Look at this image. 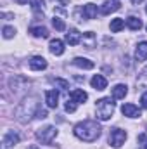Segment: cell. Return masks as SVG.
I'll return each instance as SVG.
<instances>
[{
    "instance_id": "18",
    "label": "cell",
    "mask_w": 147,
    "mask_h": 149,
    "mask_svg": "<svg viewBox=\"0 0 147 149\" xmlns=\"http://www.w3.org/2000/svg\"><path fill=\"white\" fill-rule=\"evenodd\" d=\"M73 64H74V66H78V68H81V70H92V68L95 66V64H94V61L85 59V57H74Z\"/></svg>"
},
{
    "instance_id": "14",
    "label": "cell",
    "mask_w": 147,
    "mask_h": 149,
    "mask_svg": "<svg viewBox=\"0 0 147 149\" xmlns=\"http://www.w3.org/2000/svg\"><path fill=\"white\" fill-rule=\"evenodd\" d=\"M126 94H128V87L125 83H118L112 87V99H125Z\"/></svg>"
},
{
    "instance_id": "37",
    "label": "cell",
    "mask_w": 147,
    "mask_h": 149,
    "mask_svg": "<svg viewBox=\"0 0 147 149\" xmlns=\"http://www.w3.org/2000/svg\"><path fill=\"white\" fill-rule=\"evenodd\" d=\"M146 30H147V26H146Z\"/></svg>"
},
{
    "instance_id": "31",
    "label": "cell",
    "mask_w": 147,
    "mask_h": 149,
    "mask_svg": "<svg viewBox=\"0 0 147 149\" xmlns=\"http://www.w3.org/2000/svg\"><path fill=\"white\" fill-rule=\"evenodd\" d=\"M16 3H19V5H24V3H28V0H14Z\"/></svg>"
},
{
    "instance_id": "28",
    "label": "cell",
    "mask_w": 147,
    "mask_h": 149,
    "mask_svg": "<svg viewBox=\"0 0 147 149\" xmlns=\"http://www.w3.org/2000/svg\"><path fill=\"white\" fill-rule=\"evenodd\" d=\"M43 5H45V0H31L33 10H42L43 12Z\"/></svg>"
},
{
    "instance_id": "25",
    "label": "cell",
    "mask_w": 147,
    "mask_h": 149,
    "mask_svg": "<svg viewBox=\"0 0 147 149\" xmlns=\"http://www.w3.org/2000/svg\"><path fill=\"white\" fill-rule=\"evenodd\" d=\"M54 83H55V87H57V88H61V90H68V88H69V81H68V80L55 78V80H54Z\"/></svg>"
},
{
    "instance_id": "12",
    "label": "cell",
    "mask_w": 147,
    "mask_h": 149,
    "mask_svg": "<svg viewBox=\"0 0 147 149\" xmlns=\"http://www.w3.org/2000/svg\"><path fill=\"white\" fill-rule=\"evenodd\" d=\"M69 97L73 99L74 102H78V104H83V102H87V99H88V94H87L85 90H81V88H74V90H71Z\"/></svg>"
},
{
    "instance_id": "16",
    "label": "cell",
    "mask_w": 147,
    "mask_h": 149,
    "mask_svg": "<svg viewBox=\"0 0 147 149\" xmlns=\"http://www.w3.org/2000/svg\"><path fill=\"white\" fill-rule=\"evenodd\" d=\"M90 83H92V87H94L95 90H104V88L107 87V80H106L102 74H95V76L90 80Z\"/></svg>"
},
{
    "instance_id": "5",
    "label": "cell",
    "mask_w": 147,
    "mask_h": 149,
    "mask_svg": "<svg viewBox=\"0 0 147 149\" xmlns=\"http://www.w3.org/2000/svg\"><path fill=\"white\" fill-rule=\"evenodd\" d=\"M126 141V132L121 128H112L109 134V146L114 149H119Z\"/></svg>"
},
{
    "instance_id": "8",
    "label": "cell",
    "mask_w": 147,
    "mask_h": 149,
    "mask_svg": "<svg viewBox=\"0 0 147 149\" xmlns=\"http://www.w3.org/2000/svg\"><path fill=\"white\" fill-rule=\"evenodd\" d=\"M45 102H47L49 108L55 109L57 104H59V92L57 90H47L45 92Z\"/></svg>"
},
{
    "instance_id": "4",
    "label": "cell",
    "mask_w": 147,
    "mask_h": 149,
    "mask_svg": "<svg viewBox=\"0 0 147 149\" xmlns=\"http://www.w3.org/2000/svg\"><path fill=\"white\" fill-rule=\"evenodd\" d=\"M57 137V128L49 125V127H43L37 132V141L40 144H50L54 139Z\"/></svg>"
},
{
    "instance_id": "1",
    "label": "cell",
    "mask_w": 147,
    "mask_h": 149,
    "mask_svg": "<svg viewBox=\"0 0 147 149\" xmlns=\"http://www.w3.org/2000/svg\"><path fill=\"white\" fill-rule=\"evenodd\" d=\"M73 132L80 141H83V142H94V141H97L101 137L102 128L94 120H83V121H80V123L74 125Z\"/></svg>"
},
{
    "instance_id": "10",
    "label": "cell",
    "mask_w": 147,
    "mask_h": 149,
    "mask_svg": "<svg viewBox=\"0 0 147 149\" xmlns=\"http://www.w3.org/2000/svg\"><path fill=\"white\" fill-rule=\"evenodd\" d=\"M45 68H47V61H45V57H42V56H35V57L30 59V70H33V71H42V70H45Z\"/></svg>"
},
{
    "instance_id": "34",
    "label": "cell",
    "mask_w": 147,
    "mask_h": 149,
    "mask_svg": "<svg viewBox=\"0 0 147 149\" xmlns=\"http://www.w3.org/2000/svg\"><path fill=\"white\" fill-rule=\"evenodd\" d=\"M144 149H147V141H146V144H144Z\"/></svg>"
},
{
    "instance_id": "29",
    "label": "cell",
    "mask_w": 147,
    "mask_h": 149,
    "mask_svg": "<svg viewBox=\"0 0 147 149\" xmlns=\"http://www.w3.org/2000/svg\"><path fill=\"white\" fill-rule=\"evenodd\" d=\"M140 106H142V109H147V92H144L140 97Z\"/></svg>"
},
{
    "instance_id": "21",
    "label": "cell",
    "mask_w": 147,
    "mask_h": 149,
    "mask_svg": "<svg viewBox=\"0 0 147 149\" xmlns=\"http://www.w3.org/2000/svg\"><path fill=\"white\" fill-rule=\"evenodd\" d=\"M125 24H126V21H125V19L116 17V19H112V21H111L109 28H111V31H112V33H118V31H121V30L125 28Z\"/></svg>"
},
{
    "instance_id": "30",
    "label": "cell",
    "mask_w": 147,
    "mask_h": 149,
    "mask_svg": "<svg viewBox=\"0 0 147 149\" xmlns=\"http://www.w3.org/2000/svg\"><path fill=\"white\" fill-rule=\"evenodd\" d=\"M37 118H47V111L40 108V109H38V113H37Z\"/></svg>"
},
{
    "instance_id": "20",
    "label": "cell",
    "mask_w": 147,
    "mask_h": 149,
    "mask_svg": "<svg viewBox=\"0 0 147 149\" xmlns=\"http://www.w3.org/2000/svg\"><path fill=\"white\" fill-rule=\"evenodd\" d=\"M30 33L35 38H47L49 37V30L43 28V26H33V28H30Z\"/></svg>"
},
{
    "instance_id": "23",
    "label": "cell",
    "mask_w": 147,
    "mask_h": 149,
    "mask_svg": "<svg viewBox=\"0 0 147 149\" xmlns=\"http://www.w3.org/2000/svg\"><path fill=\"white\" fill-rule=\"evenodd\" d=\"M137 85H140V87H147V66L140 71V74H139V78H137Z\"/></svg>"
},
{
    "instance_id": "35",
    "label": "cell",
    "mask_w": 147,
    "mask_h": 149,
    "mask_svg": "<svg viewBox=\"0 0 147 149\" xmlns=\"http://www.w3.org/2000/svg\"><path fill=\"white\" fill-rule=\"evenodd\" d=\"M30 149H38V148H30Z\"/></svg>"
},
{
    "instance_id": "32",
    "label": "cell",
    "mask_w": 147,
    "mask_h": 149,
    "mask_svg": "<svg viewBox=\"0 0 147 149\" xmlns=\"http://www.w3.org/2000/svg\"><path fill=\"white\" fill-rule=\"evenodd\" d=\"M140 2H144V0H132V3H133V5H137V3H140Z\"/></svg>"
},
{
    "instance_id": "24",
    "label": "cell",
    "mask_w": 147,
    "mask_h": 149,
    "mask_svg": "<svg viewBox=\"0 0 147 149\" xmlns=\"http://www.w3.org/2000/svg\"><path fill=\"white\" fill-rule=\"evenodd\" d=\"M52 24H54V28H55L57 31H64V30H66V23H64L61 17H54V19H52Z\"/></svg>"
},
{
    "instance_id": "22",
    "label": "cell",
    "mask_w": 147,
    "mask_h": 149,
    "mask_svg": "<svg viewBox=\"0 0 147 149\" xmlns=\"http://www.w3.org/2000/svg\"><path fill=\"white\" fill-rule=\"evenodd\" d=\"M81 40H83V43H85V47H87V49H94V47H95V42H97V38H95V35H94L92 31L85 33Z\"/></svg>"
},
{
    "instance_id": "33",
    "label": "cell",
    "mask_w": 147,
    "mask_h": 149,
    "mask_svg": "<svg viewBox=\"0 0 147 149\" xmlns=\"http://www.w3.org/2000/svg\"><path fill=\"white\" fill-rule=\"evenodd\" d=\"M54 2H59V3H62V5H64V3H66L68 0H54Z\"/></svg>"
},
{
    "instance_id": "19",
    "label": "cell",
    "mask_w": 147,
    "mask_h": 149,
    "mask_svg": "<svg viewBox=\"0 0 147 149\" xmlns=\"http://www.w3.org/2000/svg\"><path fill=\"white\" fill-rule=\"evenodd\" d=\"M126 26L132 30V31H139L144 24H142V21H140V17H135V16H130L128 19H126Z\"/></svg>"
},
{
    "instance_id": "17",
    "label": "cell",
    "mask_w": 147,
    "mask_h": 149,
    "mask_svg": "<svg viewBox=\"0 0 147 149\" xmlns=\"http://www.w3.org/2000/svg\"><path fill=\"white\" fill-rule=\"evenodd\" d=\"M135 59L137 61H147V42H140L135 49Z\"/></svg>"
},
{
    "instance_id": "7",
    "label": "cell",
    "mask_w": 147,
    "mask_h": 149,
    "mask_svg": "<svg viewBox=\"0 0 147 149\" xmlns=\"http://www.w3.org/2000/svg\"><path fill=\"white\" fill-rule=\"evenodd\" d=\"M119 7H121L119 0H107V2H104V3L101 5V14L107 16V14H111V12H116Z\"/></svg>"
},
{
    "instance_id": "15",
    "label": "cell",
    "mask_w": 147,
    "mask_h": 149,
    "mask_svg": "<svg viewBox=\"0 0 147 149\" xmlns=\"http://www.w3.org/2000/svg\"><path fill=\"white\" fill-rule=\"evenodd\" d=\"M81 33L78 31V30H74V28H71L68 33H66V42L69 43V45H78L80 42H81Z\"/></svg>"
},
{
    "instance_id": "13",
    "label": "cell",
    "mask_w": 147,
    "mask_h": 149,
    "mask_svg": "<svg viewBox=\"0 0 147 149\" xmlns=\"http://www.w3.org/2000/svg\"><path fill=\"white\" fill-rule=\"evenodd\" d=\"M97 5L95 3H85L83 5V17L85 19H95L97 17Z\"/></svg>"
},
{
    "instance_id": "26",
    "label": "cell",
    "mask_w": 147,
    "mask_h": 149,
    "mask_svg": "<svg viewBox=\"0 0 147 149\" xmlns=\"http://www.w3.org/2000/svg\"><path fill=\"white\" fill-rule=\"evenodd\" d=\"M2 33H3V38H12L16 35V28L14 26H3Z\"/></svg>"
},
{
    "instance_id": "6",
    "label": "cell",
    "mask_w": 147,
    "mask_h": 149,
    "mask_svg": "<svg viewBox=\"0 0 147 149\" xmlns=\"http://www.w3.org/2000/svg\"><path fill=\"white\" fill-rule=\"evenodd\" d=\"M121 113L126 116V118H139L140 116V108L132 104V102H126L121 106Z\"/></svg>"
},
{
    "instance_id": "9",
    "label": "cell",
    "mask_w": 147,
    "mask_h": 149,
    "mask_svg": "<svg viewBox=\"0 0 147 149\" xmlns=\"http://www.w3.org/2000/svg\"><path fill=\"white\" fill-rule=\"evenodd\" d=\"M19 141H21V137L14 132V130H9L5 135H3V146L5 148H12V146H16V144H19Z\"/></svg>"
},
{
    "instance_id": "2",
    "label": "cell",
    "mask_w": 147,
    "mask_h": 149,
    "mask_svg": "<svg viewBox=\"0 0 147 149\" xmlns=\"http://www.w3.org/2000/svg\"><path fill=\"white\" fill-rule=\"evenodd\" d=\"M38 109H40V99H38L37 95H28L16 108V120L19 123H28L30 120L37 118Z\"/></svg>"
},
{
    "instance_id": "27",
    "label": "cell",
    "mask_w": 147,
    "mask_h": 149,
    "mask_svg": "<svg viewBox=\"0 0 147 149\" xmlns=\"http://www.w3.org/2000/svg\"><path fill=\"white\" fill-rule=\"evenodd\" d=\"M76 108H78V102H74L73 99H69V101L66 102V106H64V109H66L68 113H74Z\"/></svg>"
},
{
    "instance_id": "3",
    "label": "cell",
    "mask_w": 147,
    "mask_h": 149,
    "mask_svg": "<svg viewBox=\"0 0 147 149\" xmlns=\"http://www.w3.org/2000/svg\"><path fill=\"white\" fill-rule=\"evenodd\" d=\"M114 101L111 97H102L97 101V106H95V113H97V118L101 121H107L111 116L114 114Z\"/></svg>"
},
{
    "instance_id": "11",
    "label": "cell",
    "mask_w": 147,
    "mask_h": 149,
    "mask_svg": "<svg viewBox=\"0 0 147 149\" xmlns=\"http://www.w3.org/2000/svg\"><path fill=\"white\" fill-rule=\"evenodd\" d=\"M49 49H50V52L54 56H62L64 54V42L59 40V38H54V40H50Z\"/></svg>"
},
{
    "instance_id": "36",
    "label": "cell",
    "mask_w": 147,
    "mask_h": 149,
    "mask_svg": "<svg viewBox=\"0 0 147 149\" xmlns=\"http://www.w3.org/2000/svg\"><path fill=\"white\" fill-rule=\"evenodd\" d=\"M146 12H147V5H146Z\"/></svg>"
}]
</instances>
